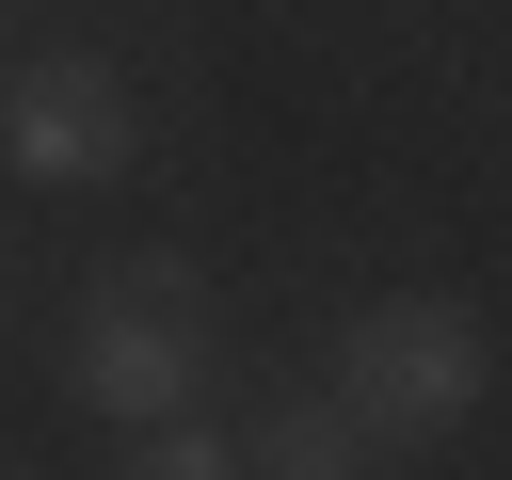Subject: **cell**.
<instances>
[{
    "instance_id": "cell-1",
    "label": "cell",
    "mask_w": 512,
    "mask_h": 480,
    "mask_svg": "<svg viewBox=\"0 0 512 480\" xmlns=\"http://www.w3.org/2000/svg\"><path fill=\"white\" fill-rule=\"evenodd\" d=\"M336 400L368 416L384 464H400V448H448V432L496 400V336H480V304H448V288H368V304L336 320Z\"/></svg>"
},
{
    "instance_id": "cell-2",
    "label": "cell",
    "mask_w": 512,
    "mask_h": 480,
    "mask_svg": "<svg viewBox=\"0 0 512 480\" xmlns=\"http://www.w3.org/2000/svg\"><path fill=\"white\" fill-rule=\"evenodd\" d=\"M208 272L192 256H128V272H96L80 288V320H64V384H80V416L96 432H144V416H176L192 384H208Z\"/></svg>"
},
{
    "instance_id": "cell-3",
    "label": "cell",
    "mask_w": 512,
    "mask_h": 480,
    "mask_svg": "<svg viewBox=\"0 0 512 480\" xmlns=\"http://www.w3.org/2000/svg\"><path fill=\"white\" fill-rule=\"evenodd\" d=\"M0 160H16V192H112L144 160V112L96 48H32L0 80Z\"/></svg>"
},
{
    "instance_id": "cell-4",
    "label": "cell",
    "mask_w": 512,
    "mask_h": 480,
    "mask_svg": "<svg viewBox=\"0 0 512 480\" xmlns=\"http://www.w3.org/2000/svg\"><path fill=\"white\" fill-rule=\"evenodd\" d=\"M240 464H272V480H352V464H384V448H368V416H352L336 384H304V400H256Z\"/></svg>"
},
{
    "instance_id": "cell-5",
    "label": "cell",
    "mask_w": 512,
    "mask_h": 480,
    "mask_svg": "<svg viewBox=\"0 0 512 480\" xmlns=\"http://www.w3.org/2000/svg\"><path fill=\"white\" fill-rule=\"evenodd\" d=\"M112 464H128V480H224V464H240V432H224L208 400H176V416H144V432H112Z\"/></svg>"
}]
</instances>
